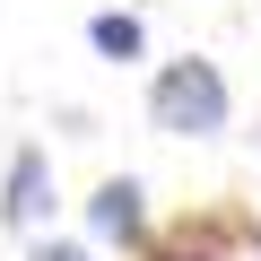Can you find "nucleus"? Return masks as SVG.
Here are the masks:
<instances>
[{
  "instance_id": "obj_1",
  "label": "nucleus",
  "mask_w": 261,
  "mask_h": 261,
  "mask_svg": "<svg viewBox=\"0 0 261 261\" xmlns=\"http://www.w3.org/2000/svg\"><path fill=\"white\" fill-rule=\"evenodd\" d=\"M148 122L166 140H218L226 130V79L209 61H166L148 87Z\"/></svg>"
},
{
  "instance_id": "obj_2",
  "label": "nucleus",
  "mask_w": 261,
  "mask_h": 261,
  "mask_svg": "<svg viewBox=\"0 0 261 261\" xmlns=\"http://www.w3.org/2000/svg\"><path fill=\"white\" fill-rule=\"evenodd\" d=\"M0 218H9V226H44L53 218V157L44 148H18L9 157V200H0Z\"/></svg>"
},
{
  "instance_id": "obj_3",
  "label": "nucleus",
  "mask_w": 261,
  "mask_h": 261,
  "mask_svg": "<svg viewBox=\"0 0 261 261\" xmlns=\"http://www.w3.org/2000/svg\"><path fill=\"white\" fill-rule=\"evenodd\" d=\"M87 226H96L105 244H140V226H148V200H140V183H130V174L96 183V200H87Z\"/></svg>"
},
{
  "instance_id": "obj_4",
  "label": "nucleus",
  "mask_w": 261,
  "mask_h": 261,
  "mask_svg": "<svg viewBox=\"0 0 261 261\" xmlns=\"http://www.w3.org/2000/svg\"><path fill=\"white\" fill-rule=\"evenodd\" d=\"M87 44H96L105 61H140V44H148V35H140V18H122V9H105V18L87 27Z\"/></svg>"
},
{
  "instance_id": "obj_5",
  "label": "nucleus",
  "mask_w": 261,
  "mask_h": 261,
  "mask_svg": "<svg viewBox=\"0 0 261 261\" xmlns=\"http://www.w3.org/2000/svg\"><path fill=\"white\" fill-rule=\"evenodd\" d=\"M27 261H87V252H79V244H35Z\"/></svg>"
}]
</instances>
